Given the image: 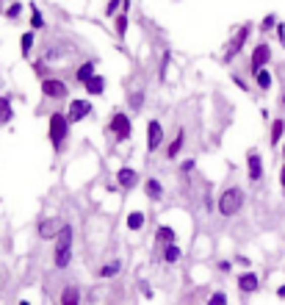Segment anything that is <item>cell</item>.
<instances>
[{"label":"cell","mask_w":285,"mask_h":305,"mask_svg":"<svg viewBox=\"0 0 285 305\" xmlns=\"http://www.w3.org/2000/svg\"><path fill=\"white\" fill-rule=\"evenodd\" d=\"M103 89H105V81L100 78V75H94V78L86 84V92H89V95H103Z\"/></svg>","instance_id":"ffe728a7"},{"label":"cell","mask_w":285,"mask_h":305,"mask_svg":"<svg viewBox=\"0 0 285 305\" xmlns=\"http://www.w3.org/2000/svg\"><path fill=\"white\" fill-rule=\"evenodd\" d=\"M258 286H260V280H258V275H252V272H244L238 278V289L244 291V294H249V291H258Z\"/></svg>","instance_id":"4fadbf2b"},{"label":"cell","mask_w":285,"mask_h":305,"mask_svg":"<svg viewBox=\"0 0 285 305\" xmlns=\"http://www.w3.org/2000/svg\"><path fill=\"white\" fill-rule=\"evenodd\" d=\"M183 144H186V131L180 128V131H177V136H175V142L166 147V156H169V158H177V152H180Z\"/></svg>","instance_id":"e0dca14e"},{"label":"cell","mask_w":285,"mask_h":305,"mask_svg":"<svg viewBox=\"0 0 285 305\" xmlns=\"http://www.w3.org/2000/svg\"><path fill=\"white\" fill-rule=\"evenodd\" d=\"M208 305H227V294H224V291H216V294H211Z\"/></svg>","instance_id":"4316f807"},{"label":"cell","mask_w":285,"mask_h":305,"mask_svg":"<svg viewBox=\"0 0 285 305\" xmlns=\"http://www.w3.org/2000/svg\"><path fill=\"white\" fill-rule=\"evenodd\" d=\"M144 195L150 197V200H161V197H164V186H161V180H155V178L144 180Z\"/></svg>","instance_id":"5bb4252c"},{"label":"cell","mask_w":285,"mask_h":305,"mask_svg":"<svg viewBox=\"0 0 285 305\" xmlns=\"http://www.w3.org/2000/svg\"><path fill=\"white\" fill-rule=\"evenodd\" d=\"M20 305H31V302H25V300H22V302H20Z\"/></svg>","instance_id":"8d00e7d4"},{"label":"cell","mask_w":285,"mask_h":305,"mask_svg":"<svg viewBox=\"0 0 285 305\" xmlns=\"http://www.w3.org/2000/svg\"><path fill=\"white\" fill-rule=\"evenodd\" d=\"M20 48H22V56H28L31 53V48H33V31H25L20 36Z\"/></svg>","instance_id":"d4e9b609"},{"label":"cell","mask_w":285,"mask_h":305,"mask_svg":"<svg viewBox=\"0 0 285 305\" xmlns=\"http://www.w3.org/2000/svg\"><path fill=\"white\" fill-rule=\"evenodd\" d=\"M255 81H258V86L260 89H271V72L269 69H260V72H255Z\"/></svg>","instance_id":"603a6c76"},{"label":"cell","mask_w":285,"mask_h":305,"mask_svg":"<svg viewBox=\"0 0 285 305\" xmlns=\"http://www.w3.org/2000/svg\"><path fill=\"white\" fill-rule=\"evenodd\" d=\"M141 105H144V95H141V92H133V95H130V108L139 111Z\"/></svg>","instance_id":"484cf974"},{"label":"cell","mask_w":285,"mask_h":305,"mask_svg":"<svg viewBox=\"0 0 285 305\" xmlns=\"http://www.w3.org/2000/svg\"><path fill=\"white\" fill-rule=\"evenodd\" d=\"M216 208H219V214H222V216H235L241 208H244V192H241L238 186H230L227 192L219 195Z\"/></svg>","instance_id":"7a4b0ae2"},{"label":"cell","mask_w":285,"mask_h":305,"mask_svg":"<svg viewBox=\"0 0 285 305\" xmlns=\"http://www.w3.org/2000/svg\"><path fill=\"white\" fill-rule=\"evenodd\" d=\"M155 239H158L161 244H166V247H169V244H175V231H172L169 225H164V227H158Z\"/></svg>","instance_id":"d6986e66"},{"label":"cell","mask_w":285,"mask_h":305,"mask_svg":"<svg viewBox=\"0 0 285 305\" xmlns=\"http://www.w3.org/2000/svg\"><path fill=\"white\" fill-rule=\"evenodd\" d=\"M111 131H114L116 142H125V139H130V120H128V114L116 111V114L111 117Z\"/></svg>","instance_id":"5b68a950"},{"label":"cell","mask_w":285,"mask_h":305,"mask_svg":"<svg viewBox=\"0 0 285 305\" xmlns=\"http://www.w3.org/2000/svg\"><path fill=\"white\" fill-rule=\"evenodd\" d=\"M247 172H249V180H260V178H263V161H260V152L258 150H249V156H247Z\"/></svg>","instance_id":"9c48e42d"},{"label":"cell","mask_w":285,"mask_h":305,"mask_svg":"<svg viewBox=\"0 0 285 305\" xmlns=\"http://www.w3.org/2000/svg\"><path fill=\"white\" fill-rule=\"evenodd\" d=\"M61 305H80V291L75 286H64L61 291Z\"/></svg>","instance_id":"9a60e30c"},{"label":"cell","mask_w":285,"mask_h":305,"mask_svg":"<svg viewBox=\"0 0 285 305\" xmlns=\"http://www.w3.org/2000/svg\"><path fill=\"white\" fill-rule=\"evenodd\" d=\"M277 297H285V286H280V289H277Z\"/></svg>","instance_id":"d590c367"},{"label":"cell","mask_w":285,"mask_h":305,"mask_svg":"<svg viewBox=\"0 0 285 305\" xmlns=\"http://www.w3.org/2000/svg\"><path fill=\"white\" fill-rule=\"evenodd\" d=\"M164 261L166 263H177L180 261V247H177V244H169V247L164 250Z\"/></svg>","instance_id":"cb8c5ba5"},{"label":"cell","mask_w":285,"mask_h":305,"mask_svg":"<svg viewBox=\"0 0 285 305\" xmlns=\"http://www.w3.org/2000/svg\"><path fill=\"white\" fill-rule=\"evenodd\" d=\"M75 78H78L80 84L86 86L89 81L94 78V61H86V64H80V69H78V75H75Z\"/></svg>","instance_id":"ac0fdd59"},{"label":"cell","mask_w":285,"mask_h":305,"mask_svg":"<svg viewBox=\"0 0 285 305\" xmlns=\"http://www.w3.org/2000/svg\"><path fill=\"white\" fill-rule=\"evenodd\" d=\"M161 142H164V128H161V122H158V120H150V122H147V150L155 152L158 147H161Z\"/></svg>","instance_id":"8992f818"},{"label":"cell","mask_w":285,"mask_h":305,"mask_svg":"<svg viewBox=\"0 0 285 305\" xmlns=\"http://www.w3.org/2000/svg\"><path fill=\"white\" fill-rule=\"evenodd\" d=\"M249 31H252L249 22H244L241 28H235V33L230 36L227 48H224V61H233V58L241 53V48H244V42H247V36H249Z\"/></svg>","instance_id":"277c9868"},{"label":"cell","mask_w":285,"mask_h":305,"mask_svg":"<svg viewBox=\"0 0 285 305\" xmlns=\"http://www.w3.org/2000/svg\"><path fill=\"white\" fill-rule=\"evenodd\" d=\"M280 183H282V195H285V164H282V172H280Z\"/></svg>","instance_id":"e575fe53"},{"label":"cell","mask_w":285,"mask_h":305,"mask_svg":"<svg viewBox=\"0 0 285 305\" xmlns=\"http://www.w3.org/2000/svg\"><path fill=\"white\" fill-rule=\"evenodd\" d=\"M191 169H194V161H183L180 164V172H191Z\"/></svg>","instance_id":"836d02e7"},{"label":"cell","mask_w":285,"mask_h":305,"mask_svg":"<svg viewBox=\"0 0 285 305\" xmlns=\"http://www.w3.org/2000/svg\"><path fill=\"white\" fill-rule=\"evenodd\" d=\"M42 92L53 100H64L67 97V84L64 81H56V78H45L42 81Z\"/></svg>","instance_id":"52a82bcc"},{"label":"cell","mask_w":285,"mask_h":305,"mask_svg":"<svg viewBox=\"0 0 285 305\" xmlns=\"http://www.w3.org/2000/svg\"><path fill=\"white\" fill-rule=\"evenodd\" d=\"M67 131H69V120L64 114H50V125H47V133H50V142L56 150L64 147L67 142Z\"/></svg>","instance_id":"3957f363"},{"label":"cell","mask_w":285,"mask_h":305,"mask_svg":"<svg viewBox=\"0 0 285 305\" xmlns=\"http://www.w3.org/2000/svg\"><path fill=\"white\" fill-rule=\"evenodd\" d=\"M89 114H92V103L89 100H72V105H69V111H67V120L80 122L83 117H89Z\"/></svg>","instance_id":"30bf717a"},{"label":"cell","mask_w":285,"mask_h":305,"mask_svg":"<svg viewBox=\"0 0 285 305\" xmlns=\"http://www.w3.org/2000/svg\"><path fill=\"white\" fill-rule=\"evenodd\" d=\"M119 269H122L119 261H108L103 269H100V278H114V275H119Z\"/></svg>","instance_id":"7402d4cb"},{"label":"cell","mask_w":285,"mask_h":305,"mask_svg":"<svg viewBox=\"0 0 285 305\" xmlns=\"http://www.w3.org/2000/svg\"><path fill=\"white\" fill-rule=\"evenodd\" d=\"M128 227L130 231H141V227H144V214H141V211L128 214Z\"/></svg>","instance_id":"44dd1931"},{"label":"cell","mask_w":285,"mask_h":305,"mask_svg":"<svg viewBox=\"0 0 285 305\" xmlns=\"http://www.w3.org/2000/svg\"><path fill=\"white\" fill-rule=\"evenodd\" d=\"M14 120V108H11V97H0V125Z\"/></svg>","instance_id":"2e32d148"},{"label":"cell","mask_w":285,"mask_h":305,"mask_svg":"<svg viewBox=\"0 0 285 305\" xmlns=\"http://www.w3.org/2000/svg\"><path fill=\"white\" fill-rule=\"evenodd\" d=\"M116 33H119V36H125V33H128V17H125V14L116 17Z\"/></svg>","instance_id":"f1b7e54d"},{"label":"cell","mask_w":285,"mask_h":305,"mask_svg":"<svg viewBox=\"0 0 285 305\" xmlns=\"http://www.w3.org/2000/svg\"><path fill=\"white\" fill-rule=\"evenodd\" d=\"M274 25H277V17L269 14V17H263V22H260V31H271Z\"/></svg>","instance_id":"f546056e"},{"label":"cell","mask_w":285,"mask_h":305,"mask_svg":"<svg viewBox=\"0 0 285 305\" xmlns=\"http://www.w3.org/2000/svg\"><path fill=\"white\" fill-rule=\"evenodd\" d=\"M69 261H72V225H64L61 233L56 236V255H53V263L58 269H67Z\"/></svg>","instance_id":"6da1fadb"},{"label":"cell","mask_w":285,"mask_h":305,"mask_svg":"<svg viewBox=\"0 0 285 305\" xmlns=\"http://www.w3.org/2000/svg\"><path fill=\"white\" fill-rule=\"evenodd\" d=\"M31 9H33V6H31ZM31 25H33V28H42V25H45V20H42L39 9H33V20H31Z\"/></svg>","instance_id":"1f68e13d"},{"label":"cell","mask_w":285,"mask_h":305,"mask_svg":"<svg viewBox=\"0 0 285 305\" xmlns=\"http://www.w3.org/2000/svg\"><path fill=\"white\" fill-rule=\"evenodd\" d=\"M116 183L122 186V189H133V186H139V172L130 167H122L119 172H116Z\"/></svg>","instance_id":"8fae6325"},{"label":"cell","mask_w":285,"mask_h":305,"mask_svg":"<svg viewBox=\"0 0 285 305\" xmlns=\"http://www.w3.org/2000/svg\"><path fill=\"white\" fill-rule=\"evenodd\" d=\"M280 136H282V120H277V122H274V128H271V144L280 142Z\"/></svg>","instance_id":"83f0119b"},{"label":"cell","mask_w":285,"mask_h":305,"mask_svg":"<svg viewBox=\"0 0 285 305\" xmlns=\"http://www.w3.org/2000/svg\"><path fill=\"white\" fill-rule=\"evenodd\" d=\"M271 58V50H269V45H258L255 48V53H252V58H249V69H252V75L255 72H260L263 69V64Z\"/></svg>","instance_id":"ba28073f"},{"label":"cell","mask_w":285,"mask_h":305,"mask_svg":"<svg viewBox=\"0 0 285 305\" xmlns=\"http://www.w3.org/2000/svg\"><path fill=\"white\" fill-rule=\"evenodd\" d=\"M20 11H22V6H20V3H11V6H9V11H6V17H9V20H17V17H20Z\"/></svg>","instance_id":"4dcf8cb0"},{"label":"cell","mask_w":285,"mask_h":305,"mask_svg":"<svg viewBox=\"0 0 285 305\" xmlns=\"http://www.w3.org/2000/svg\"><path fill=\"white\" fill-rule=\"evenodd\" d=\"M61 222L58 219H42L39 222V239H56L61 233Z\"/></svg>","instance_id":"7c38bea8"},{"label":"cell","mask_w":285,"mask_h":305,"mask_svg":"<svg viewBox=\"0 0 285 305\" xmlns=\"http://www.w3.org/2000/svg\"><path fill=\"white\" fill-rule=\"evenodd\" d=\"M116 6H119V0H111V3H108V9H105V14H108V17H114V14H116Z\"/></svg>","instance_id":"d6a6232c"}]
</instances>
